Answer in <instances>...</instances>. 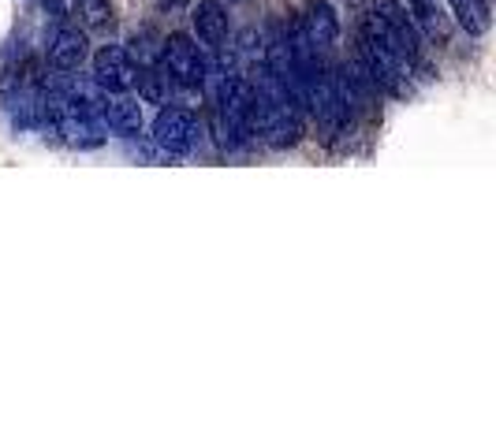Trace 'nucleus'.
<instances>
[{"label":"nucleus","instance_id":"1","mask_svg":"<svg viewBox=\"0 0 496 447\" xmlns=\"http://www.w3.org/2000/svg\"><path fill=\"white\" fill-rule=\"evenodd\" d=\"M251 112H254V86L246 79L224 75V82H221V127L232 146H239V142H246V135H251Z\"/></svg>","mask_w":496,"mask_h":447},{"label":"nucleus","instance_id":"2","mask_svg":"<svg viewBox=\"0 0 496 447\" xmlns=\"http://www.w3.org/2000/svg\"><path fill=\"white\" fill-rule=\"evenodd\" d=\"M161 67L168 71V79L183 89H198L205 82V57L187 34H172L161 42Z\"/></svg>","mask_w":496,"mask_h":447},{"label":"nucleus","instance_id":"3","mask_svg":"<svg viewBox=\"0 0 496 447\" xmlns=\"http://www.w3.org/2000/svg\"><path fill=\"white\" fill-rule=\"evenodd\" d=\"M153 142L161 146L165 153H175L183 157L194 150V142H198V123L187 109H165L153 116Z\"/></svg>","mask_w":496,"mask_h":447},{"label":"nucleus","instance_id":"4","mask_svg":"<svg viewBox=\"0 0 496 447\" xmlns=\"http://www.w3.org/2000/svg\"><path fill=\"white\" fill-rule=\"evenodd\" d=\"M138 64L128 57L123 45H101L94 52V82L105 89V94H128L135 86Z\"/></svg>","mask_w":496,"mask_h":447},{"label":"nucleus","instance_id":"5","mask_svg":"<svg viewBox=\"0 0 496 447\" xmlns=\"http://www.w3.org/2000/svg\"><path fill=\"white\" fill-rule=\"evenodd\" d=\"M86 57H90V38H86L82 30L75 27H64L57 30V38H52L49 45V64L57 71H79L86 64Z\"/></svg>","mask_w":496,"mask_h":447},{"label":"nucleus","instance_id":"6","mask_svg":"<svg viewBox=\"0 0 496 447\" xmlns=\"http://www.w3.org/2000/svg\"><path fill=\"white\" fill-rule=\"evenodd\" d=\"M190 23H194V38H198L205 49H224L228 42V12L217 4V0H202L198 8H194L190 15Z\"/></svg>","mask_w":496,"mask_h":447},{"label":"nucleus","instance_id":"7","mask_svg":"<svg viewBox=\"0 0 496 447\" xmlns=\"http://www.w3.org/2000/svg\"><path fill=\"white\" fill-rule=\"evenodd\" d=\"M142 123H146V116H142V101L138 97L116 94L109 101V109H105V127H109L112 135H120V138L142 135Z\"/></svg>","mask_w":496,"mask_h":447},{"label":"nucleus","instance_id":"8","mask_svg":"<svg viewBox=\"0 0 496 447\" xmlns=\"http://www.w3.org/2000/svg\"><path fill=\"white\" fill-rule=\"evenodd\" d=\"M374 15H377V19H384L388 27H392V30L399 34L411 57H418V49H422V34H418V27L411 23V15H407V8L399 4V0H374Z\"/></svg>","mask_w":496,"mask_h":447},{"label":"nucleus","instance_id":"9","mask_svg":"<svg viewBox=\"0 0 496 447\" xmlns=\"http://www.w3.org/2000/svg\"><path fill=\"white\" fill-rule=\"evenodd\" d=\"M303 30H306V38L310 45L322 52V49H332L336 38H340V23H336V12L329 4H314L306 12V19H303Z\"/></svg>","mask_w":496,"mask_h":447},{"label":"nucleus","instance_id":"10","mask_svg":"<svg viewBox=\"0 0 496 447\" xmlns=\"http://www.w3.org/2000/svg\"><path fill=\"white\" fill-rule=\"evenodd\" d=\"M448 8L455 15V23L463 27L470 38H482L492 27V15H489V0H448Z\"/></svg>","mask_w":496,"mask_h":447},{"label":"nucleus","instance_id":"11","mask_svg":"<svg viewBox=\"0 0 496 447\" xmlns=\"http://www.w3.org/2000/svg\"><path fill=\"white\" fill-rule=\"evenodd\" d=\"M135 86H138V101L142 104H168L172 89H175V82L168 79V71L165 67H153V64L138 71Z\"/></svg>","mask_w":496,"mask_h":447},{"label":"nucleus","instance_id":"12","mask_svg":"<svg viewBox=\"0 0 496 447\" xmlns=\"http://www.w3.org/2000/svg\"><path fill=\"white\" fill-rule=\"evenodd\" d=\"M403 4H407L411 23L418 27V34H425V38H440V34H445V19H440L437 0H403Z\"/></svg>","mask_w":496,"mask_h":447},{"label":"nucleus","instance_id":"13","mask_svg":"<svg viewBox=\"0 0 496 447\" xmlns=\"http://www.w3.org/2000/svg\"><path fill=\"white\" fill-rule=\"evenodd\" d=\"M75 8L82 12L86 27H105L112 19V0H75Z\"/></svg>","mask_w":496,"mask_h":447},{"label":"nucleus","instance_id":"14","mask_svg":"<svg viewBox=\"0 0 496 447\" xmlns=\"http://www.w3.org/2000/svg\"><path fill=\"white\" fill-rule=\"evenodd\" d=\"M45 4V12L52 15V19H71V12H75V0H42Z\"/></svg>","mask_w":496,"mask_h":447},{"label":"nucleus","instance_id":"15","mask_svg":"<svg viewBox=\"0 0 496 447\" xmlns=\"http://www.w3.org/2000/svg\"><path fill=\"white\" fill-rule=\"evenodd\" d=\"M232 4H239V0H232Z\"/></svg>","mask_w":496,"mask_h":447}]
</instances>
